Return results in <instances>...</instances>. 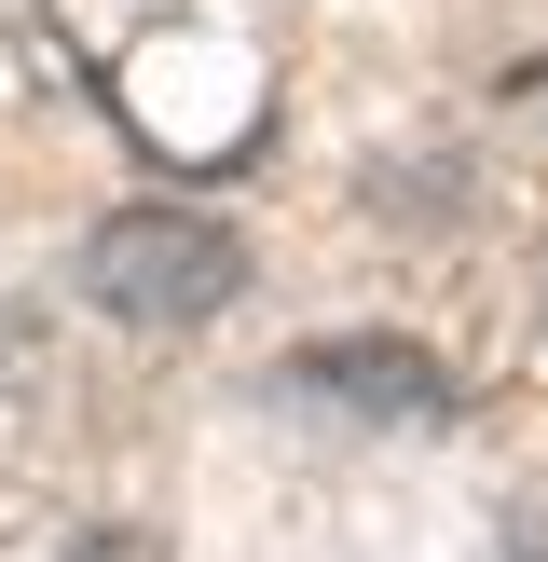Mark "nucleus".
I'll list each match as a JSON object with an SVG mask.
<instances>
[{
	"label": "nucleus",
	"instance_id": "obj_4",
	"mask_svg": "<svg viewBox=\"0 0 548 562\" xmlns=\"http://www.w3.org/2000/svg\"><path fill=\"white\" fill-rule=\"evenodd\" d=\"M535 302H548V261H535Z\"/></svg>",
	"mask_w": 548,
	"mask_h": 562
},
{
	"label": "nucleus",
	"instance_id": "obj_1",
	"mask_svg": "<svg viewBox=\"0 0 548 562\" xmlns=\"http://www.w3.org/2000/svg\"><path fill=\"white\" fill-rule=\"evenodd\" d=\"M82 289L124 329H206L219 302L247 289V234L206 220V206H110L96 234H82Z\"/></svg>",
	"mask_w": 548,
	"mask_h": 562
},
{
	"label": "nucleus",
	"instance_id": "obj_2",
	"mask_svg": "<svg viewBox=\"0 0 548 562\" xmlns=\"http://www.w3.org/2000/svg\"><path fill=\"white\" fill-rule=\"evenodd\" d=\"M288 384H301V398H329V412H370V426H453V371H438L425 344H384V329L301 344Z\"/></svg>",
	"mask_w": 548,
	"mask_h": 562
},
{
	"label": "nucleus",
	"instance_id": "obj_3",
	"mask_svg": "<svg viewBox=\"0 0 548 562\" xmlns=\"http://www.w3.org/2000/svg\"><path fill=\"white\" fill-rule=\"evenodd\" d=\"M82 562H151V536H82Z\"/></svg>",
	"mask_w": 548,
	"mask_h": 562
}]
</instances>
